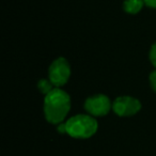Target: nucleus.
<instances>
[{
  "mask_svg": "<svg viewBox=\"0 0 156 156\" xmlns=\"http://www.w3.org/2000/svg\"><path fill=\"white\" fill-rule=\"evenodd\" d=\"M143 0H125L124 2V10L127 13L136 14L142 9L143 7Z\"/></svg>",
  "mask_w": 156,
  "mask_h": 156,
  "instance_id": "423d86ee",
  "label": "nucleus"
},
{
  "mask_svg": "<svg viewBox=\"0 0 156 156\" xmlns=\"http://www.w3.org/2000/svg\"><path fill=\"white\" fill-rule=\"evenodd\" d=\"M150 59H151V62L154 66H156V43L153 45L151 49V52H150Z\"/></svg>",
  "mask_w": 156,
  "mask_h": 156,
  "instance_id": "6e6552de",
  "label": "nucleus"
},
{
  "mask_svg": "<svg viewBox=\"0 0 156 156\" xmlns=\"http://www.w3.org/2000/svg\"><path fill=\"white\" fill-rule=\"evenodd\" d=\"M85 108L89 113L93 115H105L111 108L110 100L106 95H95L89 98L85 103Z\"/></svg>",
  "mask_w": 156,
  "mask_h": 156,
  "instance_id": "39448f33",
  "label": "nucleus"
},
{
  "mask_svg": "<svg viewBox=\"0 0 156 156\" xmlns=\"http://www.w3.org/2000/svg\"><path fill=\"white\" fill-rule=\"evenodd\" d=\"M141 108V104L138 100L130 96H121L113 102L112 109L118 115L128 117L137 113Z\"/></svg>",
  "mask_w": 156,
  "mask_h": 156,
  "instance_id": "20e7f679",
  "label": "nucleus"
},
{
  "mask_svg": "<svg viewBox=\"0 0 156 156\" xmlns=\"http://www.w3.org/2000/svg\"><path fill=\"white\" fill-rule=\"evenodd\" d=\"M66 133L74 138H89L98 130V122L90 115H79L65 123Z\"/></svg>",
  "mask_w": 156,
  "mask_h": 156,
  "instance_id": "f03ea898",
  "label": "nucleus"
},
{
  "mask_svg": "<svg viewBox=\"0 0 156 156\" xmlns=\"http://www.w3.org/2000/svg\"><path fill=\"white\" fill-rule=\"evenodd\" d=\"M37 88H39V90L42 93L47 95L50 91H52V83L51 81L45 80V79H42L37 83Z\"/></svg>",
  "mask_w": 156,
  "mask_h": 156,
  "instance_id": "0eeeda50",
  "label": "nucleus"
},
{
  "mask_svg": "<svg viewBox=\"0 0 156 156\" xmlns=\"http://www.w3.org/2000/svg\"><path fill=\"white\" fill-rule=\"evenodd\" d=\"M147 5L151 8H156V0H143Z\"/></svg>",
  "mask_w": 156,
  "mask_h": 156,
  "instance_id": "9d476101",
  "label": "nucleus"
},
{
  "mask_svg": "<svg viewBox=\"0 0 156 156\" xmlns=\"http://www.w3.org/2000/svg\"><path fill=\"white\" fill-rule=\"evenodd\" d=\"M71 108V100L66 92L60 89H52L45 96L44 111L48 122L59 124L64 120Z\"/></svg>",
  "mask_w": 156,
  "mask_h": 156,
  "instance_id": "f257e3e1",
  "label": "nucleus"
},
{
  "mask_svg": "<svg viewBox=\"0 0 156 156\" xmlns=\"http://www.w3.org/2000/svg\"><path fill=\"white\" fill-rule=\"evenodd\" d=\"M150 81H151L152 88L156 91V71L151 73V75H150Z\"/></svg>",
  "mask_w": 156,
  "mask_h": 156,
  "instance_id": "1a4fd4ad",
  "label": "nucleus"
},
{
  "mask_svg": "<svg viewBox=\"0 0 156 156\" xmlns=\"http://www.w3.org/2000/svg\"><path fill=\"white\" fill-rule=\"evenodd\" d=\"M58 132L63 134V133H66V126H65V123H60V125L58 126Z\"/></svg>",
  "mask_w": 156,
  "mask_h": 156,
  "instance_id": "9b49d317",
  "label": "nucleus"
},
{
  "mask_svg": "<svg viewBox=\"0 0 156 156\" xmlns=\"http://www.w3.org/2000/svg\"><path fill=\"white\" fill-rule=\"evenodd\" d=\"M71 75L69 64L64 58H58L49 67V78L52 85L60 87L67 83Z\"/></svg>",
  "mask_w": 156,
  "mask_h": 156,
  "instance_id": "7ed1b4c3",
  "label": "nucleus"
}]
</instances>
